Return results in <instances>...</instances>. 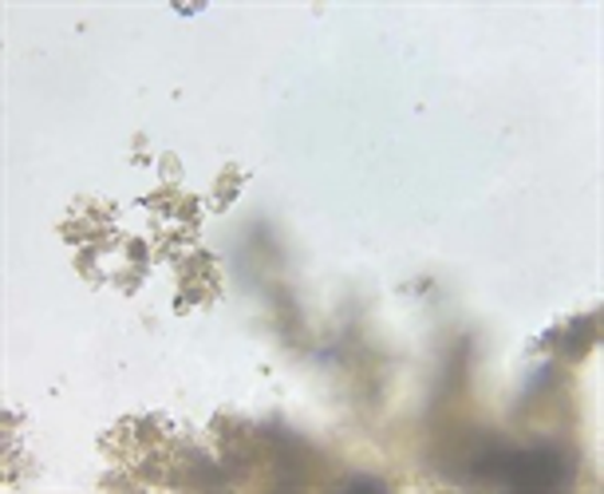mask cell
<instances>
[{
    "instance_id": "6da1fadb",
    "label": "cell",
    "mask_w": 604,
    "mask_h": 494,
    "mask_svg": "<svg viewBox=\"0 0 604 494\" xmlns=\"http://www.w3.org/2000/svg\"><path fill=\"white\" fill-rule=\"evenodd\" d=\"M470 475L498 479L514 491H546V486L565 483L569 463L557 447H529V451H506V447H486L474 455Z\"/></svg>"
},
{
    "instance_id": "7a4b0ae2",
    "label": "cell",
    "mask_w": 604,
    "mask_h": 494,
    "mask_svg": "<svg viewBox=\"0 0 604 494\" xmlns=\"http://www.w3.org/2000/svg\"><path fill=\"white\" fill-rule=\"evenodd\" d=\"M348 491H372V494H380V491H387L380 479H355V483H348Z\"/></svg>"
}]
</instances>
